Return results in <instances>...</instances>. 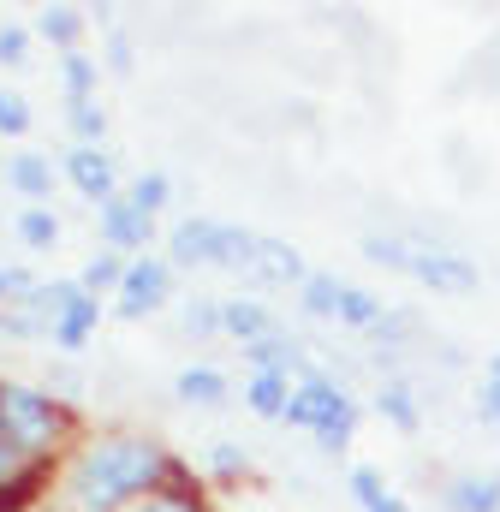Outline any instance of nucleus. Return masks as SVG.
Listing matches in <instances>:
<instances>
[{"instance_id":"30","label":"nucleus","mask_w":500,"mask_h":512,"mask_svg":"<svg viewBox=\"0 0 500 512\" xmlns=\"http://www.w3.org/2000/svg\"><path fill=\"white\" fill-rule=\"evenodd\" d=\"M24 471H36V465H30V459H24V453L12 447V435L0 429V489H6V483H18Z\"/></svg>"},{"instance_id":"1","label":"nucleus","mask_w":500,"mask_h":512,"mask_svg":"<svg viewBox=\"0 0 500 512\" xmlns=\"http://www.w3.org/2000/svg\"><path fill=\"white\" fill-rule=\"evenodd\" d=\"M167 483H179V471L143 435H102V441H90L72 459V477H66L72 501L84 512H125L131 501H143L149 489H167Z\"/></svg>"},{"instance_id":"35","label":"nucleus","mask_w":500,"mask_h":512,"mask_svg":"<svg viewBox=\"0 0 500 512\" xmlns=\"http://www.w3.org/2000/svg\"><path fill=\"white\" fill-rule=\"evenodd\" d=\"M489 382H500V358H489Z\"/></svg>"},{"instance_id":"29","label":"nucleus","mask_w":500,"mask_h":512,"mask_svg":"<svg viewBox=\"0 0 500 512\" xmlns=\"http://www.w3.org/2000/svg\"><path fill=\"white\" fill-rule=\"evenodd\" d=\"M24 60H30V30L0 24V66H24Z\"/></svg>"},{"instance_id":"25","label":"nucleus","mask_w":500,"mask_h":512,"mask_svg":"<svg viewBox=\"0 0 500 512\" xmlns=\"http://www.w3.org/2000/svg\"><path fill=\"white\" fill-rule=\"evenodd\" d=\"M66 120H72V131H78L84 143H96V137L108 131V114L96 108V96H84V102H66Z\"/></svg>"},{"instance_id":"26","label":"nucleus","mask_w":500,"mask_h":512,"mask_svg":"<svg viewBox=\"0 0 500 512\" xmlns=\"http://www.w3.org/2000/svg\"><path fill=\"white\" fill-rule=\"evenodd\" d=\"M375 405H381V411H387V417H393V423H399L405 435H411V429L423 423V417H417V399H411V393H405L399 382H393V387H381V399H375Z\"/></svg>"},{"instance_id":"33","label":"nucleus","mask_w":500,"mask_h":512,"mask_svg":"<svg viewBox=\"0 0 500 512\" xmlns=\"http://www.w3.org/2000/svg\"><path fill=\"white\" fill-rule=\"evenodd\" d=\"M477 399H483V417L500 423V382H483V387H477Z\"/></svg>"},{"instance_id":"6","label":"nucleus","mask_w":500,"mask_h":512,"mask_svg":"<svg viewBox=\"0 0 500 512\" xmlns=\"http://www.w3.org/2000/svg\"><path fill=\"white\" fill-rule=\"evenodd\" d=\"M405 274L423 280L429 292H477L483 286L477 262L459 251H405Z\"/></svg>"},{"instance_id":"3","label":"nucleus","mask_w":500,"mask_h":512,"mask_svg":"<svg viewBox=\"0 0 500 512\" xmlns=\"http://www.w3.org/2000/svg\"><path fill=\"white\" fill-rule=\"evenodd\" d=\"M256 251H262V239L245 233V227H233V221H203V215H191V221H179L173 227V262L179 268H256Z\"/></svg>"},{"instance_id":"34","label":"nucleus","mask_w":500,"mask_h":512,"mask_svg":"<svg viewBox=\"0 0 500 512\" xmlns=\"http://www.w3.org/2000/svg\"><path fill=\"white\" fill-rule=\"evenodd\" d=\"M108 54H114V66H120V72H131V42H125V36L108 42Z\"/></svg>"},{"instance_id":"28","label":"nucleus","mask_w":500,"mask_h":512,"mask_svg":"<svg viewBox=\"0 0 500 512\" xmlns=\"http://www.w3.org/2000/svg\"><path fill=\"white\" fill-rule=\"evenodd\" d=\"M30 131V102L18 90H0V137H24Z\"/></svg>"},{"instance_id":"4","label":"nucleus","mask_w":500,"mask_h":512,"mask_svg":"<svg viewBox=\"0 0 500 512\" xmlns=\"http://www.w3.org/2000/svg\"><path fill=\"white\" fill-rule=\"evenodd\" d=\"M286 423H298V429L322 435V447H334V453H340V447L352 441V429H358V399L334 382V376H316V370H310L304 382L292 387Z\"/></svg>"},{"instance_id":"20","label":"nucleus","mask_w":500,"mask_h":512,"mask_svg":"<svg viewBox=\"0 0 500 512\" xmlns=\"http://www.w3.org/2000/svg\"><path fill=\"white\" fill-rule=\"evenodd\" d=\"M340 322L346 328H381V304H375L364 286H346L340 280Z\"/></svg>"},{"instance_id":"5","label":"nucleus","mask_w":500,"mask_h":512,"mask_svg":"<svg viewBox=\"0 0 500 512\" xmlns=\"http://www.w3.org/2000/svg\"><path fill=\"white\" fill-rule=\"evenodd\" d=\"M167 292H173V268L161 256H131L125 262V280H120V316L125 322L155 316L167 304Z\"/></svg>"},{"instance_id":"16","label":"nucleus","mask_w":500,"mask_h":512,"mask_svg":"<svg viewBox=\"0 0 500 512\" xmlns=\"http://www.w3.org/2000/svg\"><path fill=\"white\" fill-rule=\"evenodd\" d=\"M245 358L256 364V370H274V376H292V370H304L298 346H292V340H280V334H268V340L245 346Z\"/></svg>"},{"instance_id":"27","label":"nucleus","mask_w":500,"mask_h":512,"mask_svg":"<svg viewBox=\"0 0 500 512\" xmlns=\"http://www.w3.org/2000/svg\"><path fill=\"white\" fill-rule=\"evenodd\" d=\"M120 280H125V262H120V256H96V262L84 268V280H78V286L96 298V292H108V286L120 292Z\"/></svg>"},{"instance_id":"8","label":"nucleus","mask_w":500,"mask_h":512,"mask_svg":"<svg viewBox=\"0 0 500 512\" xmlns=\"http://www.w3.org/2000/svg\"><path fill=\"white\" fill-rule=\"evenodd\" d=\"M102 239H108L120 256H125V251H143V245L155 239V221H149L143 209H131L125 197H114V203L102 209Z\"/></svg>"},{"instance_id":"18","label":"nucleus","mask_w":500,"mask_h":512,"mask_svg":"<svg viewBox=\"0 0 500 512\" xmlns=\"http://www.w3.org/2000/svg\"><path fill=\"white\" fill-rule=\"evenodd\" d=\"M256 274H268V280H310V274H304V256L292 251V245H280V239H262Z\"/></svg>"},{"instance_id":"10","label":"nucleus","mask_w":500,"mask_h":512,"mask_svg":"<svg viewBox=\"0 0 500 512\" xmlns=\"http://www.w3.org/2000/svg\"><path fill=\"white\" fill-rule=\"evenodd\" d=\"M96 322H102V304H96L90 292H78V298L60 310V322H54V340H60L66 352H84V346H90V334H96Z\"/></svg>"},{"instance_id":"13","label":"nucleus","mask_w":500,"mask_h":512,"mask_svg":"<svg viewBox=\"0 0 500 512\" xmlns=\"http://www.w3.org/2000/svg\"><path fill=\"white\" fill-rule=\"evenodd\" d=\"M6 179H12L18 197H48V191H54V167H48L36 149H18V155L6 161Z\"/></svg>"},{"instance_id":"15","label":"nucleus","mask_w":500,"mask_h":512,"mask_svg":"<svg viewBox=\"0 0 500 512\" xmlns=\"http://www.w3.org/2000/svg\"><path fill=\"white\" fill-rule=\"evenodd\" d=\"M36 36L72 54V48H78V36H84V18H78L72 6H42V12H36Z\"/></svg>"},{"instance_id":"7","label":"nucleus","mask_w":500,"mask_h":512,"mask_svg":"<svg viewBox=\"0 0 500 512\" xmlns=\"http://www.w3.org/2000/svg\"><path fill=\"white\" fill-rule=\"evenodd\" d=\"M66 179L78 185V197H90V203H114L120 197V167H114V155L102 149V143H78L72 155H66Z\"/></svg>"},{"instance_id":"12","label":"nucleus","mask_w":500,"mask_h":512,"mask_svg":"<svg viewBox=\"0 0 500 512\" xmlns=\"http://www.w3.org/2000/svg\"><path fill=\"white\" fill-rule=\"evenodd\" d=\"M245 405L256 417H286V405H292V376H274V370H256L245 387Z\"/></svg>"},{"instance_id":"21","label":"nucleus","mask_w":500,"mask_h":512,"mask_svg":"<svg viewBox=\"0 0 500 512\" xmlns=\"http://www.w3.org/2000/svg\"><path fill=\"white\" fill-rule=\"evenodd\" d=\"M125 512H203V501L185 483H167V489H149L143 501H131Z\"/></svg>"},{"instance_id":"23","label":"nucleus","mask_w":500,"mask_h":512,"mask_svg":"<svg viewBox=\"0 0 500 512\" xmlns=\"http://www.w3.org/2000/svg\"><path fill=\"white\" fill-rule=\"evenodd\" d=\"M352 501H358V507H364V512H381V507H387V501H393L375 465H358V471H352Z\"/></svg>"},{"instance_id":"19","label":"nucleus","mask_w":500,"mask_h":512,"mask_svg":"<svg viewBox=\"0 0 500 512\" xmlns=\"http://www.w3.org/2000/svg\"><path fill=\"white\" fill-rule=\"evenodd\" d=\"M18 239H24L30 251H54V245H60V221H54V209L30 203V209L18 215Z\"/></svg>"},{"instance_id":"22","label":"nucleus","mask_w":500,"mask_h":512,"mask_svg":"<svg viewBox=\"0 0 500 512\" xmlns=\"http://www.w3.org/2000/svg\"><path fill=\"white\" fill-rule=\"evenodd\" d=\"M304 310L340 322V280H334V274H310V280H304Z\"/></svg>"},{"instance_id":"9","label":"nucleus","mask_w":500,"mask_h":512,"mask_svg":"<svg viewBox=\"0 0 500 512\" xmlns=\"http://www.w3.org/2000/svg\"><path fill=\"white\" fill-rule=\"evenodd\" d=\"M221 334L256 346V340L274 334V316H268V304H256V298H227V304H221Z\"/></svg>"},{"instance_id":"36","label":"nucleus","mask_w":500,"mask_h":512,"mask_svg":"<svg viewBox=\"0 0 500 512\" xmlns=\"http://www.w3.org/2000/svg\"><path fill=\"white\" fill-rule=\"evenodd\" d=\"M381 512H411V507H405V501H387V507H381Z\"/></svg>"},{"instance_id":"2","label":"nucleus","mask_w":500,"mask_h":512,"mask_svg":"<svg viewBox=\"0 0 500 512\" xmlns=\"http://www.w3.org/2000/svg\"><path fill=\"white\" fill-rule=\"evenodd\" d=\"M0 429L12 435V447L30 459V465H48V453L66 441L72 417L60 399H48L42 387H18V382H0Z\"/></svg>"},{"instance_id":"11","label":"nucleus","mask_w":500,"mask_h":512,"mask_svg":"<svg viewBox=\"0 0 500 512\" xmlns=\"http://www.w3.org/2000/svg\"><path fill=\"white\" fill-rule=\"evenodd\" d=\"M447 512H500V477H453Z\"/></svg>"},{"instance_id":"24","label":"nucleus","mask_w":500,"mask_h":512,"mask_svg":"<svg viewBox=\"0 0 500 512\" xmlns=\"http://www.w3.org/2000/svg\"><path fill=\"white\" fill-rule=\"evenodd\" d=\"M60 72H66V90H72V102H84L90 90H96V60L90 54H60Z\"/></svg>"},{"instance_id":"14","label":"nucleus","mask_w":500,"mask_h":512,"mask_svg":"<svg viewBox=\"0 0 500 512\" xmlns=\"http://www.w3.org/2000/svg\"><path fill=\"white\" fill-rule=\"evenodd\" d=\"M173 393H179L185 405H221V399H227V376L209 370V364H191V370H179Z\"/></svg>"},{"instance_id":"32","label":"nucleus","mask_w":500,"mask_h":512,"mask_svg":"<svg viewBox=\"0 0 500 512\" xmlns=\"http://www.w3.org/2000/svg\"><path fill=\"white\" fill-rule=\"evenodd\" d=\"M209 465H215V471H239V465H245V453H239V447H227V441H221V447H215V453H209Z\"/></svg>"},{"instance_id":"31","label":"nucleus","mask_w":500,"mask_h":512,"mask_svg":"<svg viewBox=\"0 0 500 512\" xmlns=\"http://www.w3.org/2000/svg\"><path fill=\"white\" fill-rule=\"evenodd\" d=\"M30 292H36V286H30L24 268H0V310H6V304H24Z\"/></svg>"},{"instance_id":"17","label":"nucleus","mask_w":500,"mask_h":512,"mask_svg":"<svg viewBox=\"0 0 500 512\" xmlns=\"http://www.w3.org/2000/svg\"><path fill=\"white\" fill-rule=\"evenodd\" d=\"M125 203H131V209H143V215L155 221V215L173 203V179H167V173H137V179H131V191H125Z\"/></svg>"}]
</instances>
